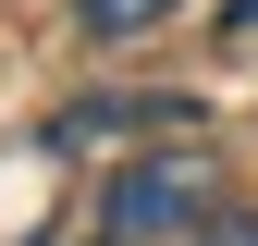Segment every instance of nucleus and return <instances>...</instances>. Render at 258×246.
<instances>
[{"instance_id":"obj_1","label":"nucleus","mask_w":258,"mask_h":246,"mask_svg":"<svg viewBox=\"0 0 258 246\" xmlns=\"http://www.w3.org/2000/svg\"><path fill=\"white\" fill-rule=\"evenodd\" d=\"M209 160H123L99 197V246H197L209 234Z\"/></svg>"},{"instance_id":"obj_2","label":"nucleus","mask_w":258,"mask_h":246,"mask_svg":"<svg viewBox=\"0 0 258 246\" xmlns=\"http://www.w3.org/2000/svg\"><path fill=\"white\" fill-rule=\"evenodd\" d=\"M86 13V37H148V25H172L184 0H74Z\"/></svg>"},{"instance_id":"obj_3","label":"nucleus","mask_w":258,"mask_h":246,"mask_svg":"<svg viewBox=\"0 0 258 246\" xmlns=\"http://www.w3.org/2000/svg\"><path fill=\"white\" fill-rule=\"evenodd\" d=\"M221 37H234V49H246V37H258V0H234V13H221Z\"/></svg>"},{"instance_id":"obj_4","label":"nucleus","mask_w":258,"mask_h":246,"mask_svg":"<svg viewBox=\"0 0 258 246\" xmlns=\"http://www.w3.org/2000/svg\"><path fill=\"white\" fill-rule=\"evenodd\" d=\"M197 246H258V222H209V234H197Z\"/></svg>"}]
</instances>
